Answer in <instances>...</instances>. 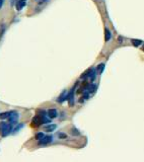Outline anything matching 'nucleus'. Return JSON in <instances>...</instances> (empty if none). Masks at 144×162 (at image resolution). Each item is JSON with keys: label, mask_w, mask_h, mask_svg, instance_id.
<instances>
[{"label": "nucleus", "mask_w": 144, "mask_h": 162, "mask_svg": "<svg viewBox=\"0 0 144 162\" xmlns=\"http://www.w3.org/2000/svg\"><path fill=\"white\" fill-rule=\"evenodd\" d=\"M7 120L9 121V123L11 124V125H15V124L17 123V120H19V113H17L15 111H11Z\"/></svg>", "instance_id": "nucleus-2"}, {"label": "nucleus", "mask_w": 144, "mask_h": 162, "mask_svg": "<svg viewBox=\"0 0 144 162\" xmlns=\"http://www.w3.org/2000/svg\"><path fill=\"white\" fill-rule=\"evenodd\" d=\"M12 131V125L11 124H7V123H0V135L2 137H6L8 136Z\"/></svg>", "instance_id": "nucleus-1"}, {"label": "nucleus", "mask_w": 144, "mask_h": 162, "mask_svg": "<svg viewBox=\"0 0 144 162\" xmlns=\"http://www.w3.org/2000/svg\"><path fill=\"white\" fill-rule=\"evenodd\" d=\"M132 44L134 45L135 47H138L142 44V41L141 40H132Z\"/></svg>", "instance_id": "nucleus-13"}, {"label": "nucleus", "mask_w": 144, "mask_h": 162, "mask_svg": "<svg viewBox=\"0 0 144 162\" xmlns=\"http://www.w3.org/2000/svg\"><path fill=\"white\" fill-rule=\"evenodd\" d=\"M67 97H68V93L66 91H63L62 94L58 97V102H63L64 101L67 99Z\"/></svg>", "instance_id": "nucleus-8"}, {"label": "nucleus", "mask_w": 144, "mask_h": 162, "mask_svg": "<svg viewBox=\"0 0 144 162\" xmlns=\"http://www.w3.org/2000/svg\"><path fill=\"white\" fill-rule=\"evenodd\" d=\"M24 6H26V1H23V0H17L16 1V4H15V7H16V9L19 10H22Z\"/></svg>", "instance_id": "nucleus-7"}, {"label": "nucleus", "mask_w": 144, "mask_h": 162, "mask_svg": "<svg viewBox=\"0 0 144 162\" xmlns=\"http://www.w3.org/2000/svg\"><path fill=\"white\" fill-rule=\"evenodd\" d=\"M23 1H26V0H23Z\"/></svg>", "instance_id": "nucleus-20"}, {"label": "nucleus", "mask_w": 144, "mask_h": 162, "mask_svg": "<svg viewBox=\"0 0 144 162\" xmlns=\"http://www.w3.org/2000/svg\"><path fill=\"white\" fill-rule=\"evenodd\" d=\"M43 1H46V0H43Z\"/></svg>", "instance_id": "nucleus-19"}, {"label": "nucleus", "mask_w": 144, "mask_h": 162, "mask_svg": "<svg viewBox=\"0 0 144 162\" xmlns=\"http://www.w3.org/2000/svg\"><path fill=\"white\" fill-rule=\"evenodd\" d=\"M9 115H10V112H5V113H0V119H1V120H6V119H8Z\"/></svg>", "instance_id": "nucleus-11"}, {"label": "nucleus", "mask_w": 144, "mask_h": 162, "mask_svg": "<svg viewBox=\"0 0 144 162\" xmlns=\"http://www.w3.org/2000/svg\"><path fill=\"white\" fill-rule=\"evenodd\" d=\"M53 141V137L52 136H45L43 139L39 140V145H47V144L51 143Z\"/></svg>", "instance_id": "nucleus-4"}, {"label": "nucleus", "mask_w": 144, "mask_h": 162, "mask_svg": "<svg viewBox=\"0 0 144 162\" xmlns=\"http://www.w3.org/2000/svg\"><path fill=\"white\" fill-rule=\"evenodd\" d=\"M104 69H105V64L101 63V64H100V65H99V66H97V71L99 72L100 74H101V73H103V71H104Z\"/></svg>", "instance_id": "nucleus-12"}, {"label": "nucleus", "mask_w": 144, "mask_h": 162, "mask_svg": "<svg viewBox=\"0 0 144 162\" xmlns=\"http://www.w3.org/2000/svg\"><path fill=\"white\" fill-rule=\"evenodd\" d=\"M48 117L50 119H55V118H57L58 117V113L57 111H56L55 109H49L48 111Z\"/></svg>", "instance_id": "nucleus-6"}, {"label": "nucleus", "mask_w": 144, "mask_h": 162, "mask_svg": "<svg viewBox=\"0 0 144 162\" xmlns=\"http://www.w3.org/2000/svg\"><path fill=\"white\" fill-rule=\"evenodd\" d=\"M3 2H4V0H0V8L2 7V5H3Z\"/></svg>", "instance_id": "nucleus-17"}, {"label": "nucleus", "mask_w": 144, "mask_h": 162, "mask_svg": "<svg viewBox=\"0 0 144 162\" xmlns=\"http://www.w3.org/2000/svg\"><path fill=\"white\" fill-rule=\"evenodd\" d=\"M56 128H57L56 125H48L45 127V130L47 131V132H53V131L56 130Z\"/></svg>", "instance_id": "nucleus-10"}, {"label": "nucleus", "mask_w": 144, "mask_h": 162, "mask_svg": "<svg viewBox=\"0 0 144 162\" xmlns=\"http://www.w3.org/2000/svg\"><path fill=\"white\" fill-rule=\"evenodd\" d=\"M105 33H106V34H105V36H106V37H105V40H106V42H109V41L111 40V38H112V34H111V32L108 29L105 30Z\"/></svg>", "instance_id": "nucleus-9"}, {"label": "nucleus", "mask_w": 144, "mask_h": 162, "mask_svg": "<svg viewBox=\"0 0 144 162\" xmlns=\"http://www.w3.org/2000/svg\"><path fill=\"white\" fill-rule=\"evenodd\" d=\"M68 101H69V105L70 106H73V105H74V88L72 89L71 91H70V93L68 94Z\"/></svg>", "instance_id": "nucleus-5"}, {"label": "nucleus", "mask_w": 144, "mask_h": 162, "mask_svg": "<svg viewBox=\"0 0 144 162\" xmlns=\"http://www.w3.org/2000/svg\"><path fill=\"white\" fill-rule=\"evenodd\" d=\"M44 137H45L44 133H38L37 135H36V139L37 140H41V139H43Z\"/></svg>", "instance_id": "nucleus-14"}, {"label": "nucleus", "mask_w": 144, "mask_h": 162, "mask_svg": "<svg viewBox=\"0 0 144 162\" xmlns=\"http://www.w3.org/2000/svg\"><path fill=\"white\" fill-rule=\"evenodd\" d=\"M59 138H66V135L65 134H59Z\"/></svg>", "instance_id": "nucleus-16"}, {"label": "nucleus", "mask_w": 144, "mask_h": 162, "mask_svg": "<svg viewBox=\"0 0 144 162\" xmlns=\"http://www.w3.org/2000/svg\"><path fill=\"white\" fill-rule=\"evenodd\" d=\"M23 125H19V127H16V128L14 129V131H15V132H17V131H19L20 128H23Z\"/></svg>", "instance_id": "nucleus-15"}, {"label": "nucleus", "mask_w": 144, "mask_h": 162, "mask_svg": "<svg viewBox=\"0 0 144 162\" xmlns=\"http://www.w3.org/2000/svg\"><path fill=\"white\" fill-rule=\"evenodd\" d=\"M42 124H44L42 117L40 115L35 116L33 118V121H31V126L33 127H39V126H41Z\"/></svg>", "instance_id": "nucleus-3"}, {"label": "nucleus", "mask_w": 144, "mask_h": 162, "mask_svg": "<svg viewBox=\"0 0 144 162\" xmlns=\"http://www.w3.org/2000/svg\"><path fill=\"white\" fill-rule=\"evenodd\" d=\"M143 51H144V47H143Z\"/></svg>", "instance_id": "nucleus-18"}]
</instances>
